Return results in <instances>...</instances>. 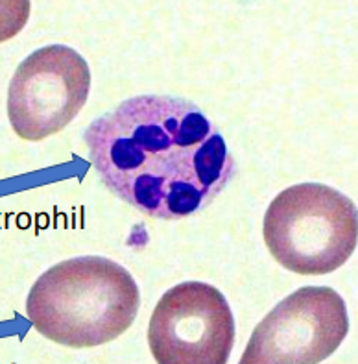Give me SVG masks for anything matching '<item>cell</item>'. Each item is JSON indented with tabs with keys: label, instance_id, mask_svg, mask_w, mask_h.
Segmentation results:
<instances>
[{
	"label": "cell",
	"instance_id": "1",
	"mask_svg": "<svg viewBox=\"0 0 358 364\" xmlns=\"http://www.w3.org/2000/svg\"><path fill=\"white\" fill-rule=\"evenodd\" d=\"M83 143L107 189L152 218L197 215L233 178L224 135L185 98H128L92 120Z\"/></svg>",
	"mask_w": 358,
	"mask_h": 364
},
{
	"label": "cell",
	"instance_id": "2",
	"mask_svg": "<svg viewBox=\"0 0 358 364\" xmlns=\"http://www.w3.org/2000/svg\"><path fill=\"white\" fill-rule=\"evenodd\" d=\"M139 305V287L124 267L100 255H83L39 276L28 292L26 314L48 341L85 350L128 331Z\"/></svg>",
	"mask_w": 358,
	"mask_h": 364
},
{
	"label": "cell",
	"instance_id": "3",
	"mask_svg": "<svg viewBox=\"0 0 358 364\" xmlns=\"http://www.w3.org/2000/svg\"><path fill=\"white\" fill-rule=\"evenodd\" d=\"M262 235L271 257L290 272L331 274L357 250V205L323 183H298L270 203Z\"/></svg>",
	"mask_w": 358,
	"mask_h": 364
},
{
	"label": "cell",
	"instance_id": "4",
	"mask_svg": "<svg viewBox=\"0 0 358 364\" xmlns=\"http://www.w3.org/2000/svg\"><path fill=\"white\" fill-rule=\"evenodd\" d=\"M89 91L91 69L80 52L65 45L37 48L9 82V124L24 141H45L76 119Z\"/></svg>",
	"mask_w": 358,
	"mask_h": 364
},
{
	"label": "cell",
	"instance_id": "5",
	"mask_svg": "<svg viewBox=\"0 0 358 364\" xmlns=\"http://www.w3.org/2000/svg\"><path fill=\"white\" fill-rule=\"evenodd\" d=\"M349 331L345 301L331 287H303L257 323L242 364H318L342 346Z\"/></svg>",
	"mask_w": 358,
	"mask_h": 364
},
{
	"label": "cell",
	"instance_id": "6",
	"mask_svg": "<svg viewBox=\"0 0 358 364\" xmlns=\"http://www.w3.org/2000/svg\"><path fill=\"white\" fill-rule=\"evenodd\" d=\"M233 344L231 307L209 283L172 287L148 323V346L159 364H225Z\"/></svg>",
	"mask_w": 358,
	"mask_h": 364
}]
</instances>
